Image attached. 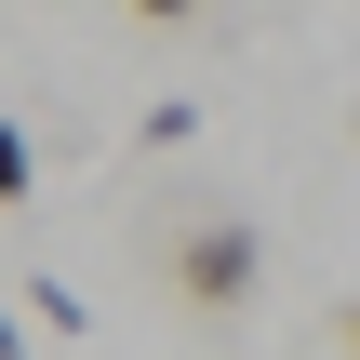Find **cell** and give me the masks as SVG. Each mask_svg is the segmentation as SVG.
I'll use <instances>...</instances> for the list:
<instances>
[{"instance_id":"obj_1","label":"cell","mask_w":360,"mask_h":360,"mask_svg":"<svg viewBox=\"0 0 360 360\" xmlns=\"http://www.w3.org/2000/svg\"><path fill=\"white\" fill-rule=\"evenodd\" d=\"M254 267H267V254H254L240 214H200V227L174 240V294H187L200 321H240V307H254Z\"/></svg>"},{"instance_id":"obj_4","label":"cell","mask_w":360,"mask_h":360,"mask_svg":"<svg viewBox=\"0 0 360 360\" xmlns=\"http://www.w3.org/2000/svg\"><path fill=\"white\" fill-rule=\"evenodd\" d=\"M134 13H147V27H187V13H214V0H134Z\"/></svg>"},{"instance_id":"obj_5","label":"cell","mask_w":360,"mask_h":360,"mask_svg":"<svg viewBox=\"0 0 360 360\" xmlns=\"http://www.w3.org/2000/svg\"><path fill=\"white\" fill-rule=\"evenodd\" d=\"M0 360H27V321H13V307H0Z\"/></svg>"},{"instance_id":"obj_6","label":"cell","mask_w":360,"mask_h":360,"mask_svg":"<svg viewBox=\"0 0 360 360\" xmlns=\"http://www.w3.org/2000/svg\"><path fill=\"white\" fill-rule=\"evenodd\" d=\"M347 347H360V294H347Z\"/></svg>"},{"instance_id":"obj_3","label":"cell","mask_w":360,"mask_h":360,"mask_svg":"<svg viewBox=\"0 0 360 360\" xmlns=\"http://www.w3.org/2000/svg\"><path fill=\"white\" fill-rule=\"evenodd\" d=\"M27 174H40V147H27V120H0V200H27Z\"/></svg>"},{"instance_id":"obj_2","label":"cell","mask_w":360,"mask_h":360,"mask_svg":"<svg viewBox=\"0 0 360 360\" xmlns=\"http://www.w3.org/2000/svg\"><path fill=\"white\" fill-rule=\"evenodd\" d=\"M27 321H40V334H80V321H94V294H67V281H27Z\"/></svg>"}]
</instances>
